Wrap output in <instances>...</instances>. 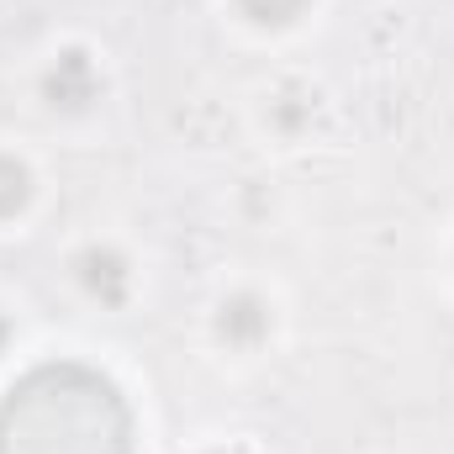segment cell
Instances as JSON below:
<instances>
[{"label": "cell", "mask_w": 454, "mask_h": 454, "mask_svg": "<svg viewBox=\"0 0 454 454\" xmlns=\"http://www.w3.org/2000/svg\"><path fill=\"white\" fill-rule=\"evenodd\" d=\"M0 454H132V412L101 370L48 359L0 396Z\"/></svg>", "instance_id": "1"}, {"label": "cell", "mask_w": 454, "mask_h": 454, "mask_svg": "<svg viewBox=\"0 0 454 454\" xmlns=\"http://www.w3.org/2000/svg\"><path fill=\"white\" fill-rule=\"evenodd\" d=\"M27 201H32V175H27V164L0 153V217H16Z\"/></svg>", "instance_id": "5"}, {"label": "cell", "mask_w": 454, "mask_h": 454, "mask_svg": "<svg viewBox=\"0 0 454 454\" xmlns=\"http://www.w3.org/2000/svg\"><path fill=\"white\" fill-rule=\"evenodd\" d=\"M270 301L254 296V291H238L217 307V339H227L232 348H254V343L270 339Z\"/></svg>", "instance_id": "3"}, {"label": "cell", "mask_w": 454, "mask_h": 454, "mask_svg": "<svg viewBox=\"0 0 454 454\" xmlns=\"http://www.w3.org/2000/svg\"><path fill=\"white\" fill-rule=\"evenodd\" d=\"M238 11H243V16H254V21H264V27H280V21L301 16V11H307V0H238Z\"/></svg>", "instance_id": "6"}, {"label": "cell", "mask_w": 454, "mask_h": 454, "mask_svg": "<svg viewBox=\"0 0 454 454\" xmlns=\"http://www.w3.org/2000/svg\"><path fill=\"white\" fill-rule=\"evenodd\" d=\"M101 90H106V80L85 48H64L43 74V101L53 112H90L101 101Z\"/></svg>", "instance_id": "2"}, {"label": "cell", "mask_w": 454, "mask_h": 454, "mask_svg": "<svg viewBox=\"0 0 454 454\" xmlns=\"http://www.w3.org/2000/svg\"><path fill=\"white\" fill-rule=\"evenodd\" d=\"M74 275H80V286H85L96 301H106V307H121V301H127L132 270H127V259H121L116 248H85V254L74 259Z\"/></svg>", "instance_id": "4"}, {"label": "cell", "mask_w": 454, "mask_h": 454, "mask_svg": "<svg viewBox=\"0 0 454 454\" xmlns=\"http://www.w3.org/2000/svg\"><path fill=\"white\" fill-rule=\"evenodd\" d=\"M5 339H11V323H5V317H0V348H5Z\"/></svg>", "instance_id": "7"}]
</instances>
